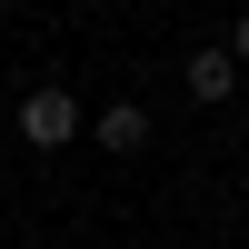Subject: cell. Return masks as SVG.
Masks as SVG:
<instances>
[{"mask_svg": "<svg viewBox=\"0 0 249 249\" xmlns=\"http://www.w3.org/2000/svg\"><path fill=\"white\" fill-rule=\"evenodd\" d=\"M80 130H90V120H80V100L60 90V80H40V90L20 100V140H30V150H70Z\"/></svg>", "mask_w": 249, "mask_h": 249, "instance_id": "6da1fadb", "label": "cell"}, {"mask_svg": "<svg viewBox=\"0 0 249 249\" xmlns=\"http://www.w3.org/2000/svg\"><path fill=\"white\" fill-rule=\"evenodd\" d=\"M219 50H230V60H239V80H249V10H239V30L219 40Z\"/></svg>", "mask_w": 249, "mask_h": 249, "instance_id": "277c9868", "label": "cell"}, {"mask_svg": "<svg viewBox=\"0 0 249 249\" xmlns=\"http://www.w3.org/2000/svg\"><path fill=\"white\" fill-rule=\"evenodd\" d=\"M90 140H100V150H150V110H140V100H120V110L90 120Z\"/></svg>", "mask_w": 249, "mask_h": 249, "instance_id": "3957f363", "label": "cell"}, {"mask_svg": "<svg viewBox=\"0 0 249 249\" xmlns=\"http://www.w3.org/2000/svg\"><path fill=\"white\" fill-rule=\"evenodd\" d=\"M230 80H239V60L219 50V40H210V50H190V60H179V90H190V100H230Z\"/></svg>", "mask_w": 249, "mask_h": 249, "instance_id": "7a4b0ae2", "label": "cell"}, {"mask_svg": "<svg viewBox=\"0 0 249 249\" xmlns=\"http://www.w3.org/2000/svg\"><path fill=\"white\" fill-rule=\"evenodd\" d=\"M239 110H249V80H239Z\"/></svg>", "mask_w": 249, "mask_h": 249, "instance_id": "5b68a950", "label": "cell"}]
</instances>
